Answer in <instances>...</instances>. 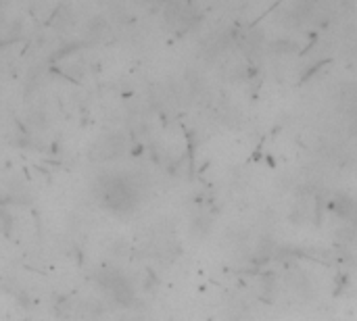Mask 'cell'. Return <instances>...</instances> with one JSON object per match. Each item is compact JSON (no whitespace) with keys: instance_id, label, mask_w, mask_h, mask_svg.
<instances>
[{"instance_id":"cell-2","label":"cell","mask_w":357,"mask_h":321,"mask_svg":"<svg viewBox=\"0 0 357 321\" xmlns=\"http://www.w3.org/2000/svg\"><path fill=\"white\" fill-rule=\"evenodd\" d=\"M98 286L103 288L111 298L119 305H130V300L134 298V290L130 282L117 271H103L98 276Z\"/></svg>"},{"instance_id":"cell-1","label":"cell","mask_w":357,"mask_h":321,"mask_svg":"<svg viewBox=\"0 0 357 321\" xmlns=\"http://www.w3.org/2000/svg\"><path fill=\"white\" fill-rule=\"evenodd\" d=\"M98 196L113 211H132L138 202V190L132 179L122 175H107L98 181Z\"/></svg>"}]
</instances>
